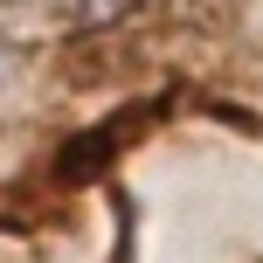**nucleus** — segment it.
Instances as JSON below:
<instances>
[{"label": "nucleus", "instance_id": "1", "mask_svg": "<svg viewBox=\"0 0 263 263\" xmlns=\"http://www.w3.org/2000/svg\"><path fill=\"white\" fill-rule=\"evenodd\" d=\"M139 0H69V14H77V28H104L118 21V14H132Z\"/></svg>", "mask_w": 263, "mask_h": 263}]
</instances>
